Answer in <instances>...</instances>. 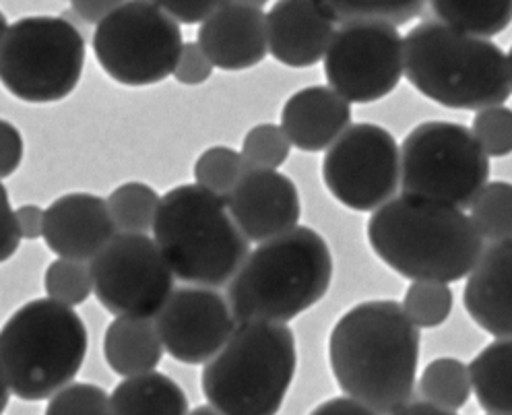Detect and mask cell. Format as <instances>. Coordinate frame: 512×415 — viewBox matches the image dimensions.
I'll return each mask as SVG.
<instances>
[{
  "label": "cell",
  "mask_w": 512,
  "mask_h": 415,
  "mask_svg": "<svg viewBox=\"0 0 512 415\" xmlns=\"http://www.w3.org/2000/svg\"><path fill=\"white\" fill-rule=\"evenodd\" d=\"M329 364L339 389L378 415L411 401L420 364V329L395 300L349 308L329 337Z\"/></svg>",
  "instance_id": "cell-1"
},
{
  "label": "cell",
  "mask_w": 512,
  "mask_h": 415,
  "mask_svg": "<svg viewBox=\"0 0 512 415\" xmlns=\"http://www.w3.org/2000/svg\"><path fill=\"white\" fill-rule=\"evenodd\" d=\"M368 242L384 265L411 281H461L484 252L463 209L405 193L372 213Z\"/></svg>",
  "instance_id": "cell-2"
},
{
  "label": "cell",
  "mask_w": 512,
  "mask_h": 415,
  "mask_svg": "<svg viewBox=\"0 0 512 415\" xmlns=\"http://www.w3.org/2000/svg\"><path fill=\"white\" fill-rule=\"evenodd\" d=\"M333 271L327 240L298 226L248 254L228 283V302L238 323L287 325L327 296Z\"/></svg>",
  "instance_id": "cell-3"
},
{
  "label": "cell",
  "mask_w": 512,
  "mask_h": 415,
  "mask_svg": "<svg viewBox=\"0 0 512 415\" xmlns=\"http://www.w3.org/2000/svg\"><path fill=\"white\" fill-rule=\"evenodd\" d=\"M403 75L424 98L451 110L498 106L512 91L500 46L438 21H424L407 31Z\"/></svg>",
  "instance_id": "cell-4"
},
{
  "label": "cell",
  "mask_w": 512,
  "mask_h": 415,
  "mask_svg": "<svg viewBox=\"0 0 512 415\" xmlns=\"http://www.w3.org/2000/svg\"><path fill=\"white\" fill-rule=\"evenodd\" d=\"M153 240L178 281L201 287L228 285L250 242L236 226L228 203L199 184H180L162 197Z\"/></svg>",
  "instance_id": "cell-5"
},
{
  "label": "cell",
  "mask_w": 512,
  "mask_h": 415,
  "mask_svg": "<svg viewBox=\"0 0 512 415\" xmlns=\"http://www.w3.org/2000/svg\"><path fill=\"white\" fill-rule=\"evenodd\" d=\"M87 347V327L75 308L36 298L17 308L0 329V366L17 399L38 403L71 385Z\"/></svg>",
  "instance_id": "cell-6"
},
{
  "label": "cell",
  "mask_w": 512,
  "mask_h": 415,
  "mask_svg": "<svg viewBox=\"0 0 512 415\" xmlns=\"http://www.w3.org/2000/svg\"><path fill=\"white\" fill-rule=\"evenodd\" d=\"M298 368L296 335L287 325L238 323L205 364L201 387L223 415H277Z\"/></svg>",
  "instance_id": "cell-7"
},
{
  "label": "cell",
  "mask_w": 512,
  "mask_h": 415,
  "mask_svg": "<svg viewBox=\"0 0 512 415\" xmlns=\"http://www.w3.org/2000/svg\"><path fill=\"white\" fill-rule=\"evenodd\" d=\"M85 56V40L71 21L21 17L0 44V85L25 104L62 102L79 87Z\"/></svg>",
  "instance_id": "cell-8"
},
{
  "label": "cell",
  "mask_w": 512,
  "mask_h": 415,
  "mask_svg": "<svg viewBox=\"0 0 512 415\" xmlns=\"http://www.w3.org/2000/svg\"><path fill=\"white\" fill-rule=\"evenodd\" d=\"M490 180V157L459 122L428 120L401 145L405 195L465 209Z\"/></svg>",
  "instance_id": "cell-9"
},
{
  "label": "cell",
  "mask_w": 512,
  "mask_h": 415,
  "mask_svg": "<svg viewBox=\"0 0 512 415\" xmlns=\"http://www.w3.org/2000/svg\"><path fill=\"white\" fill-rule=\"evenodd\" d=\"M182 46L180 23L151 0H128L95 25L93 34L100 67L126 87H149L172 77Z\"/></svg>",
  "instance_id": "cell-10"
},
{
  "label": "cell",
  "mask_w": 512,
  "mask_h": 415,
  "mask_svg": "<svg viewBox=\"0 0 512 415\" xmlns=\"http://www.w3.org/2000/svg\"><path fill=\"white\" fill-rule=\"evenodd\" d=\"M93 294L114 316L153 318L174 287V273L147 234H116L89 261Z\"/></svg>",
  "instance_id": "cell-11"
},
{
  "label": "cell",
  "mask_w": 512,
  "mask_h": 415,
  "mask_svg": "<svg viewBox=\"0 0 512 415\" xmlns=\"http://www.w3.org/2000/svg\"><path fill=\"white\" fill-rule=\"evenodd\" d=\"M323 180L343 207L376 211L395 197L401 184L399 143L378 124H351L327 149Z\"/></svg>",
  "instance_id": "cell-12"
},
{
  "label": "cell",
  "mask_w": 512,
  "mask_h": 415,
  "mask_svg": "<svg viewBox=\"0 0 512 415\" xmlns=\"http://www.w3.org/2000/svg\"><path fill=\"white\" fill-rule=\"evenodd\" d=\"M325 77L349 104H372L403 77V36L391 23H343L323 58Z\"/></svg>",
  "instance_id": "cell-13"
},
{
  "label": "cell",
  "mask_w": 512,
  "mask_h": 415,
  "mask_svg": "<svg viewBox=\"0 0 512 415\" xmlns=\"http://www.w3.org/2000/svg\"><path fill=\"white\" fill-rule=\"evenodd\" d=\"M153 323L166 354L188 366L207 364L238 327L228 298L201 285L174 290Z\"/></svg>",
  "instance_id": "cell-14"
},
{
  "label": "cell",
  "mask_w": 512,
  "mask_h": 415,
  "mask_svg": "<svg viewBox=\"0 0 512 415\" xmlns=\"http://www.w3.org/2000/svg\"><path fill=\"white\" fill-rule=\"evenodd\" d=\"M230 215L248 242H267L298 228V186L279 170H246L226 199Z\"/></svg>",
  "instance_id": "cell-15"
},
{
  "label": "cell",
  "mask_w": 512,
  "mask_h": 415,
  "mask_svg": "<svg viewBox=\"0 0 512 415\" xmlns=\"http://www.w3.org/2000/svg\"><path fill=\"white\" fill-rule=\"evenodd\" d=\"M116 234V223L102 197L69 193L46 209L42 240L58 259L89 263Z\"/></svg>",
  "instance_id": "cell-16"
},
{
  "label": "cell",
  "mask_w": 512,
  "mask_h": 415,
  "mask_svg": "<svg viewBox=\"0 0 512 415\" xmlns=\"http://www.w3.org/2000/svg\"><path fill=\"white\" fill-rule=\"evenodd\" d=\"M197 42L215 69L248 71L261 65L269 52L267 15L263 9L228 0L201 23Z\"/></svg>",
  "instance_id": "cell-17"
},
{
  "label": "cell",
  "mask_w": 512,
  "mask_h": 415,
  "mask_svg": "<svg viewBox=\"0 0 512 415\" xmlns=\"http://www.w3.org/2000/svg\"><path fill=\"white\" fill-rule=\"evenodd\" d=\"M335 25L316 0H277L267 13L269 54L285 67H314L325 58Z\"/></svg>",
  "instance_id": "cell-18"
},
{
  "label": "cell",
  "mask_w": 512,
  "mask_h": 415,
  "mask_svg": "<svg viewBox=\"0 0 512 415\" xmlns=\"http://www.w3.org/2000/svg\"><path fill=\"white\" fill-rule=\"evenodd\" d=\"M463 306L492 337H512V236L492 242L467 275Z\"/></svg>",
  "instance_id": "cell-19"
},
{
  "label": "cell",
  "mask_w": 512,
  "mask_h": 415,
  "mask_svg": "<svg viewBox=\"0 0 512 415\" xmlns=\"http://www.w3.org/2000/svg\"><path fill=\"white\" fill-rule=\"evenodd\" d=\"M279 126L292 147L327 151L351 126V104L329 85H310L287 98Z\"/></svg>",
  "instance_id": "cell-20"
},
{
  "label": "cell",
  "mask_w": 512,
  "mask_h": 415,
  "mask_svg": "<svg viewBox=\"0 0 512 415\" xmlns=\"http://www.w3.org/2000/svg\"><path fill=\"white\" fill-rule=\"evenodd\" d=\"M166 349L151 318L116 316L104 333V358L122 378L153 372Z\"/></svg>",
  "instance_id": "cell-21"
},
{
  "label": "cell",
  "mask_w": 512,
  "mask_h": 415,
  "mask_svg": "<svg viewBox=\"0 0 512 415\" xmlns=\"http://www.w3.org/2000/svg\"><path fill=\"white\" fill-rule=\"evenodd\" d=\"M114 415H188V397L176 380L145 372L118 382L110 395Z\"/></svg>",
  "instance_id": "cell-22"
},
{
  "label": "cell",
  "mask_w": 512,
  "mask_h": 415,
  "mask_svg": "<svg viewBox=\"0 0 512 415\" xmlns=\"http://www.w3.org/2000/svg\"><path fill=\"white\" fill-rule=\"evenodd\" d=\"M477 403L490 415H512V337L486 345L469 364Z\"/></svg>",
  "instance_id": "cell-23"
},
{
  "label": "cell",
  "mask_w": 512,
  "mask_h": 415,
  "mask_svg": "<svg viewBox=\"0 0 512 415\" xmlns=\"http://www.w3.org/2000/svg\"><path fill=\"white\" fill-rule=\"evenodd\" d=\"M436 21L475 38H494L512 23V0H428Z\"/></svg>",
  "instance_id": "cell-24"
},
{
  "label": "cell",
  "mask_w": 512,
  "mask_h": 415,
  "mask_svg": "<svg viewBox=\"0 0 512 415\" xmlns=\"http://www.w3.org/2000/svg\"><path fill=\"white\" fill-rule=\"evenodd\" d=\"M420 393L424 401L436 407L459 411L473 393L469 366L457 358H438L430 362L420 376Z\"/></svg>",
  "instance_id": "cell-25"
},
{
  "label": "cell",
  "mask_w": 512,
  "mask_h": 415,
  "mask_svg": "<svg viewBox=\"0 0 512 415\" xmlns=\"http://www.w3.org/2000/svg\"><path fill=\"white\" fill-rule=\"evenodd\" d=\"M110 215L120 234H147L162 203L157 190L145 182H124L106 199Z\"/></svg>",
  "instance_id": "cell-26"
},
{
  "label": "cell",
  "mask_w": 512,
  "mask_h": 415,
  "mask_svg": "<svg viewBox=\"0 0 512 415\" xmlns=\"http://www.w3.org/2000/svg\"><path fill=\"white\" fill-rule=\"evenodd\" d=\"M428 0H316L335 23L380 21L391 25H405L420 17Z\"/></svg>",
  "instance_id": "cell-27"
},
{
  "label": "cell",
  "mask_w": 512,
  "mask_h": 415,
  "mask_svg": "<svg viewBox=\"0 0 512 415\" xmlns=\"http://www.w3.org/2000/svg\"><path fill=\"white\" fill-rule=\"evenodd\" d=\"M471 221L484 240H504L512 236V184L488 182L473 199Z\"/></svg>",
  "instance_id": "cell-28"
},
{
  "label": "cell",
  "mask_w": 512,
  "mask_h": 415,
  "mask_svg": "<svg viewBox=\"0 0 512 415\" xmlns=\"http://www.w3.org/2000/svg\"><path fill=\"white\" fill-rule=\"evenodd\" d=\"M455 296L448 283L411 281L401 302L403 312L418 329H436L448 321Z\"/></svg>",
  "instance_id": "cell-29"
},
{
  "label": "cell",
  "mask_w": 512,
  "mask_h": 415,
  "mask_svg": "<svg viewBox=\"0 0 512 415\" xmlns=\"http://www.w3.org/2000/svg\"><path fill=\"white\" fill-rule=\"evenodd\" d=\"M192 172H195V184L217 197L228 199L244 176L246 166L240 151L226 145H215L199 155Z\"/></svg>",
  "instance_id": "cell-30"
},
{
  "label": "cell",
  "mask_w": 512,
  "mask_h": 415,
  "mask_svg": "<svg viewBox=\"0 0 512 415\" xmlns=\"http://www.w3.org/2000/svg\"><path fill=\"white\" fill-rule=\"evenodd\" d=\"M292 153V143L281 126L263 122L244 135L240 155L246 170H279Z\"/></svg>",
  "instance_id": "cell-31"
},
{
  "label": "cell",
  "mask_w": 512,
  "mask_h": 415,
  "mask_svg": "<svg viewBox=\"0 0 512 415\" xmlns=\"http://www.w3.org/2000/svg\"><path fill=\"white\" fill-rule=\"evenodd\" d=\"M44 290L50 300L64 306L77 308L89 300L93 294V279L89 263L56 259L48 265L44 273Z\"/></svg>",
  "instance_id": "cell-32"
},
{
  "label": "cell",
  "mask_w": 512,
  "mask_h": 415,
  "mask_svg": "<svg viewBox=\"0 0 512 415\" xmlns=\"http://www.w3.org/2000/svg\"><path fill=\"white\" fill-rule=\"evenodd\" d=\"M471 133L488 157H506L512 153V110L504 104L477 110Z\"/></svg>",
  "instance_id": "cell-33"
},
{
  "label": "cell",
  "mask_w": 512,
  "mask_h": 415,
  "mask_svg": "<svg viewBox=\"0 0 512 415\" xmlns=\"http://www.w3.org/2000/svg\"><path fill=\"white\" fill-rule=\"evenodd\" d=\"M44 415H114L110 395L91 382H71L48 399Z\"/></svg>",
  "instance_id": "cell-34"
},
{
  "label": "cell",
  "mask_w": 512,
  "mask_h": 415,
  "mask_svg": "<svg viewBox=\"0 0 512 415\" xmlns=\"http://www.w3.org/2000/svg\"><path fill=\"white\" fill-rule=\"evenodd\" d=\"M213 69V62L209 60L199 42H184L172 77L182 85L195 87L207 83L213 75Z\"/></svg>",
  "instance_id": "cell-35"
},
{
  "label": "cell",
  "mask_w": 512,
  "mask_h": 415,
  "mask_svg": "<svg viewBox=\"0 0 512 415\" xmlns=\"http://www.w3.org/2000/svg\"><path fill=\"white\" fill-rule=\"evenodd\" d=\"M159 9L166 11L180 25L203 23L228 0H151Z\"/></svg>",
  "instance_id": "cell-36"
},
{
  "label": "cell",
  "mask_w": 512,
  "mask_h": 415,
  "mask_svg": "<svg viewBox=\"0 0 512 415\" xmlns=\"http://www.w3.org/2000/svg\"><path fill=\"white\" fill-rule=\"evenodd\" d=\"M25 155V141L17 126L0 118V180L13 176L21 164Z\"/></svg>",
  "instance_id": "cell-37"
},
{
  "label": "cell",
  "mask_w": 512,
  "mask_h": 415,
  "mask_svg": "<svg viewBox=\"0 0 512 415\" xmlns=\"http://www.w3.org/2000/svg\"><path fill=\"white\" fill-rule=\"evenodd\" d=\"M21 246V236L15 221V209L11 207L7 186L0 180V265L11 261Z\"/></svg>",
  "instance_id": "cell-38"
},
{
  "label": "cell",
  "mask_w": 512,
  "mask_h": 415,
  "mask_svg": "<svg viewBox=\"0 0 512 415\" xmlns=\"http://www.w3.org/2000/svg\"><path fill=\"white\" fill-rule=\"evenodd\" d=\"M46 209L40 205H21L15 209V221L21 240H40L44 236Z\"/></svg>",
  "instance_id": "cell-39"
},
{
  "label": "cell",
  "mask_w": 512,
  "mask_h": 415,
  "mask_svg": "<svg viewBox=\"0 0 512 415\" xmlns=\"http://www.w3.org/2000/svg\"><path fill=\"white\" fill-rule=\"evenodd\" d=\"M124 3H128V0H71V9L85 23L98 25Z\"/></svg>",
  "instance_id": "cell-40"
},
{
  "label": "cell",
  "mask_w": 512,
  "mask_h": 415,
  "mask_svg": "<svg viewBox=\"0 0 512 415\" xmlns=\"http://www.w3.org/2000/svg\"><path fill=\"white\" fill-rule=\"evenodd\" d=\"M310 415H378L368 405L351 399V397H333L325 403H320L310 411Z\"/></svg>",
  "instance_id": "cell-41"
},
{
  "label": "cell",
  "mask_w": 512,
  "mask_h": 415,
  "mask_svg": "<svg viewBox=\"0 0 512 415\" xmlns=\"http://www.w3.org/2000/svg\"><path fill=\"white\" fill-rule=\"evenodd\" d=\"M393 415H459V413L442 409V407H436V405H432L428 401H415V403H407L405 407H401Z\"/></svg>",
  "instance_id": "cell-42"
},
{
  "label": "cell",
  "mask_w": 512,
  "mask_h": 415,
  "mask_svg": "<svg viewBox=\"0 0 512 415\" xmlns=\"http://www.w3.org/2000/svg\"><path fill=\"white\" fill-rule=\"evenodd\" d=\"M11 395L13 393H11V387H9V382H7V376L3 372V366H0V415L7 411Z\"/></svg>",
  "instance_id": "cell-43"
},
{
  "label": "cell",
  "mask_w": 512,
  "mask_h": 415,
  "mask_svg": "<svg viewBox=\"0 0 512 415\" xmlns=\"http://www.w3.org/2000/svg\"><path fill=\"white\" fill-rule=\"evenodd\" d=\"M188 415H223V413H219L211 405H199V407H195V411H190Z\"/></svg>",
  "instance_id": "cell-44"
},
{
  "label": "cell",
  "mask_w": 512,
  "mask_h": 415,
  "mask_svg": "<svg viewBox=\"0 0 512 415\" xmlns=\"http://www.w3.org/2000/svg\"><path fill=\"white\" fill-rule=\"evenodd\" d=\"M234 3L248 5V7H254V9H263L269 3V0H234Z\"/></svg>",
  "instance_id": "cell-45"
},
{
  "label": "cell",
  "mask_w": 512,
  "mask_h": 415,
  "mask_svg": "<svg viewBox=\"0 0 512 415\" xmlns=\"http://www.w3.org/2000/svg\"><path fill=\"white\" fill-rule=\"evenodd\" d=\"M7 29H9V21H7L5 13L0 11V44H3V38H5V34H7Z\"/></svg>",
  "instance_id": "cell-46"
},
{
  "label": "cell",
  "mask_w": 512,
  "mask_h": 415,
  "mask_svg": "<svg viewBox=\"0 0 512 415\" xmlns=\"http://www.w3.org/2000/svg\"><path fill=\"white\" fill-rule=\"evenodd\" d=\"M506 60H508V75H510V89H512V48H510V52L506 54Z\"/></svg>",
  "instance_id": "cell-47"
},
{
  "label": "cell",
  "mask_w": 512,
  "mask_h": 415,
  "mask_svg": "<svg viewBox=\"0 0 512 415\" xmlns=\"http://www.w3.org/2000/svg\"><path fill=\"white\" fill-rule=\"evenodd\" d=\"M488 415H490V413H488Z\"/></svg>",
  "instance_id": "cell-48"
}]
</instances>
